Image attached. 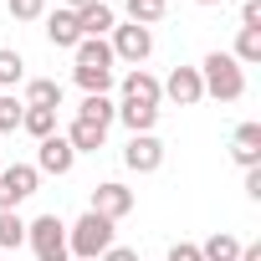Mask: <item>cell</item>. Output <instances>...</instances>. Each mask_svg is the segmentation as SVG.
I'll list each match as a JSON object with an SVG mask.
<instances>
[{
	"label": "cell",
	"instance_id": "cell-14",
	"mask_svg": "<svg viewBox=\"0 0 261 261\" xmlns=\"http://www.w3.org/2000/svg\"><path fill=\"white\" fill-rule=\"evenodd\" d=\"M67 144H72V154H97V149L108 144V128H97V123H87V118H72Z\"/></svg>",
	"mask_w": 261,
	"mask_h": 261
},
{
	"label": "cell",
	"instance_id": "cell-8",
	"mask_svg": "<svg viewBox=\"0 0 261 261\" xmlns=\"http://www.w3.org/2000/svg\"><path fill=\"white\" fill-rule=\"evenodd\" d=\"M159 92H164V102H174V108H195V102H205L200 67H174V72L159 82Z\"/></svg>",
	"mask_w": 261,
	"mask_h": 261
},
{
	"label": "cell",
	"instance_id": "cell-13",
	"mask_svg": "<svg viewBox=\"0 0 261 261\" xmlns=\"http://www.w3.org/2000/svg\"><path fill=\"white\" fill-rule=\"evenodd\" d=\"M72 57H77L72 67H108V72L118 67V62H113V46H108V36H82V41L72 46Z\"/></svg>",
	"mask_w": 261,
	"mask_h": 261
},
{
	"label": "cell",
	"instance_id": "cell-12",
	"mask_svg": "<svg viewBox=\"0 0 261 261\" xmlns=\"http://www.w3.org/2000/svg\"><path fill=\"white\" fill-rule=\"evenodd\" d=\"M41 21H46V41H51V46L72 51V46L82 41V31H77V11H62V6H57V11H46Z\"/></svg>",
	"mask_w": 261,
	"mask_h": 261
},
{
	"label": "cell",
	"instance_id": "cell-27",
	"mask_svg": "<svg viewBox=\"0 0 261 261\" xmlns=\"http://www.w3.org/2000/svg\"><path fill=\"white\" fill-rule=\"evenodd\" d=\"M6 11H11V21H41L46 16V0H6Z\"/></svg>",
	"mask_w": 261,
	"mask_h": 261
},
{
	"label": "cell",
	"instance_id": "cell-1",
	"mask_svg": "<svg viewBox=\"0 0 261 261\" xmlns=\"http://www.w3.org/2000/svg\"><path fill=\"white\" fill-rule=\"evenodd\" d=\"M200 82H205V97H215V102H241L246 97V67L230 51H210L200 62Z\"/></svg>",
	"mask_w": 261,
	"mask_h": 261
},
{
	"label": "cell",
	"instance_id": "cell-18",
	"mask_svg": "<svg viewBox=\"0 0 261 261\" xmlns=\"http://www.w3.org/2000/svg\"><path fill=\"white\" fill-rule=\"evenodd\" d=\"M77 118H87V123L108 128V123H118V102H113L108 92H87V97H82V108H77Z\"/></svg>",
	"mask_w": 261,
	"mask_h": 261
},
{
	"label": "cell",
	"instance_id": "cell-15",
	"mask_svg": "<svg viewBox=\"0 0 261 261\" xmlns=\"http://www.w3.org/2000/svg\"><path fill=\"white\" fill-rule=\"evenodd\" d=\"M113 26H118V11L108 6V0H97V6L77 11V31H82V36H108Z\"/></svg>",
	"mask_w": 261,
	"mask_h": 261
},
{
	"label": "cell",
	"instance_id": "cell-2",
	"mask_svg": "<svg viewBox=\"0 0 261 261\" xmlns=\"http://www.w3.org/2000/svg\"><path fill=\"white\" fill-rule=\"evenodd\" d=\"M113 246V220H102V215H77L72 225H67V251H72V261H97L102 251Z\"/></svg>",
	"mask_w": 261,
	"mask_h": 261
},
{
	"label": "cell",
	"instance_id": "cell-30",
	"mask_svg": "<svg viewBox=\"0 0 261 261\" xmlns=\"http://www.w3.org/2000/svg\"><path fill=\"white\" fill-rule=\"evenodd\" d=\"M97 261H139V251H134V246H118V241H113V246H108Z\"/></svg>",
	"mask_w": 261,
	"mask_h": 261
},
{
	"label": "cell",
	"instance_id": "cell-25",
	"mask_svg": "<svg viewBox=\"0 0 261 261\" xmlns=\"http://www.w3.org/2000/svg\"><path fill=\"white\" fill-rule=\"evenodd\" d=\"M230 57H236L241 67H256V62H261V31H236V46H230Z\"/></svg>",
	"mask_w": 261,
	"mask_h": 261
},
{
	"label": "cell",
	"instance_id": "cell-24",
	"mask_svg": "<svg viewBox=\"0 0 261 261\" xmlns=\"http://www.w3.org/2000/svg\"><path fill=\"white\" fill-rule=\"evenodd\" d=\"M72 82H77L82 97H87V92H108V87H113V72H108V67H72Z\"/></svg>",
	"mask_w": 261,
	"mask_h": 261
},
{
	"label": "cell",
	"instance_id": "cell-33",
	"mask_svg": "<svg viewBox=\"0 0 261 261\" xmlns=\"http://www.w3.org/2000/svg\"><path fill=\"white\" fill-rule=\"evenodd\" d=\"M87 6H97V0H62V11H87Z\"/></svg>",
	"mask_w": 261,
	"mask_h": 261
},
{
	"label": "cell",
	"instance_id": "cell-6",
	"mask_svg": "<svg viewBox=\"0 0 261 261\" xmlns=\"http://www.w3.org/2000/svg\"><path fill=\"white\" fill-rule=\"evenodd\" d=\"M123 164L134 169V174H159V169H164V139H159V134H128Z\"/></svg>",
	"mask_w": 261,
	"mask_h": 261
},
{
	"label": "cell",
	"instance_id": "cell-28",
	"mask_svg": "<svg viewBox=\"0 0 261 261\" xmlns=\"http://www.w3.org/2000/svg\"><path fill=\"white\" fill-rule=\"evenodd\" d=\"M241 31H261V0H241Z\"/></svg>",
	"mask_w": 261,
	"mask_h": 261
},
{
	"label": "cell",
	"instance_id": "cell-16",
	"mask_svg": "<svg viewBox=\"0 0 261 261\" xmlns=\"http://www.w3.org/2000/svg\"><path fill=\"white\" fill-rule=\"evenodd\" d=\"M118 123L128 134H154L159 128V108H144V102H118Z\"/></svg>",
	"mask_w": 261,
	"mask_h": 261
},
{
	"label": "cell",
	"instance_id": "cell-29",
	"mask_svg": "<svg viewBox=\"0 0 261 261\" xmlns=\"http://www.w3.org/2000/svg\"><path fill=\"white\" fill-rule=\"evenodd\" d=\"M164 261H205V256H200V246H195V241H174Z\"/></svg>",
	"mask_w": 261,
	"mask_h": 261
},
{
	"label": "cell",
	"instance_id": "cell-26",
	"mask_svg": "<svg viewBox=\"0 0 261 261\" xmlns=\"http://www.w3.org/2000/svg\"><path fill=\"white\" fill-rule=\"evenodd\" d=\"M21 113H26V102H21L16 92H0V134H16V128H21Z\"/></svg>",
	"mask_w": 261,
	"mask_h": 261
},
{
	"label": "cell",
	"instance_id": "cell-35",
	"mask_svg": "<svg viewBox=\"0 0 261 261\" xmlns=\"http://www.w3.org/2000/svg\"><path fill=\"white\" fill-rule=\"evenodd\" d=\"M0 164H6V159H0Z\"/></svg>",
	"mask_w": 261,
	"mask_h": 261
},
{
	"label": "cell",
	"instance_id": "cell-21",
	"mask_svg": "<svg viewBox=\"0 0 261 261\" xmlns=\"http://www.w3.org/2000/svg\"><path fill=\"white\" fill-rule=\"evenodd\" d=\"M21 128H26L36 144L51 139V134H57V108H26V113H21Z\"/></svg>",
	"mask_w": 261,
	"mask_h": 261
},
{
	"label": "cell",
	"instance_id": "cell-22",
	"mask_svg": "<svg viewBox=\"0 0 261 261\" xmlns=\"http://www.w3.org/2000/svg\"><path fill=\"white\" fill-rule=\"evenodd\" d=\"M21 82H26V57L11 51V46H0V92H11Z\"/></svg>",
	"mask_w": 261,
	"mask_h": 261
},
{
	"label": "cell",
	"instance_id": "cell-34",
	"mask_svg": "<svg viewBox=\"0 0 261 261\" xmlns=\"http://www.w3.org/2000/svg\"><path fill=\"white\" fill-rule=\"evenodd\" d=\"M195 6H220V0H195Z\"/></svg>",
	"mask_w": 261,
	"mask_h": 261
},
{
	"label": "cell",
	"instance_id": "cell-17",
	"mask_svg": "<svg viewBox=\"0 0 261 261\" xmlns=\"http://www.w3.org/2000/svg\"><path fill=\"white\" fill-rule=\"evenodd\" d=\"M21 102H26V108H62V82H57V77H31Z\"/></svg>",
	"mask_w": 261,
	"mask_h": 261
},
{
	"label": "cell",
	"instance_id": "cell-3",
	"mask_svg": "<svg viewBox=\"0 0 261 261\" xmlns=\"http://www.w3.org/2000/svg\"><path fill=\"white\" fill-rule=\"evenodd\" d=\"M26 246H31L36 261H72V251H67V220H57V215L26 220Z\"/></svg>",
	"mask_w": 261,
	"mask_h": 261
},
{
	"label": "cell",
	"instance_id": "cell-19",
	"mask_svg": "<svg viewBox=\"0 0 261 261\" xmlns=\"http://www.w3.org/2000/svg\"><path fill=\"white\" fill-rule=\"evenodd\" d=\"M241 246H246L241 236H230V230H215L210 241H200V256H205V261H236V256H241Z\"/></svg>",
	"mask_w": 261,
	"mask_h": 261
},
{
	"label": "cell",
	"instance_id": "cell-5",
	"mask_svg": "<svg viewBox=\"0 0 261 261\" xmlns=\"http://www.w3.org/2000/svg\"><path fill=\"white\" fill-rule=\"evenodd\" d=\"M41 190L36 164H0V210H16Z\"/></svg>",
	"mask_w": 261,
	"mask_h": 261
},
{
	"label": "cell",
	"instance_id": "cell-32",
	"mask_svg": "<svg viewBox=\"0 0 261 261\" xmlns=\"http://www.w3.org/2000/svg\"><path fill=\"white\" fill-rule=\"evenodd\" d=\"M236 261H261V246H241V256Z\"/></svg>",
	"mask_w": 261,
	"mask_h": 261
},
{
	"label": "cell",
	"instance_id": "cell-7",
	"mask_svg": "<svg viewBox=\"0 0 261 261\" xmlns=\"http://www.w3.org/2000/svg\"><path fill=\"white\" fill-rule=\"evenodd\" d=\"M134 205H139V200H134V190H128V185H123V179H102V185H97V190H92V205H87V210H92V215H102V220H113V225H118V220H123V215H134Z\"/></svg>",
	"mask_w": 261,
	"mask_h": 261
},
{
	"label": "cell",
	"instance_id": "cell-4",
	"mask_svg": "<svg viewBox=\"0 0 261 261\" xmlns=\"http://www.w3.org/2000/svg\"><path fill=\"white\" fill-rule=\"evenodd\" d=\"M108 46H113V62H128V67H144L154 57V31L149 26H134V21H118L108 31Z\"/></svg>",
	"mask_w": 261,
	"mask_h": 261
},
{
	"label": "cell",
	"instance_id": "cell-11",
	"mask_svg": "<svg viewBox=\"0 0 261 261\" xmlns=\"http://www.w3.org/2000/svg\"><path fill=\"white\" fill-rule=\"evenodd\" d=\"M230 159L241 169H261V123H241L230 134Z\"/></svg>",
	"mask_w": 261,
	"mask_h": 261
},
{
	"label": "cell",
	"instance_id": "cell-20",
	"mask_svg": "<svg viewBox=\"0 0 261 261\" xmlns=\"http://www.w3.org/2000/svg\"><path fill=\"white\" fill-rule=\"evenodd\" d=\"M123 11H128V21L134 26H159L164 21V11H169V0H123Z\"/></svg>",
	"mask_w": 261,
	"mask_h": 261
},
{
	"label": "cell",
	"instance_id": "cell-10",
	"mask_svg": "<svg viewBox=\"0 0 261 261\" xmlns=\"http://www.w3.org/2000/svg\"><path fill=\"white\" fill-rule=\"evenodd\" d=\"M72 164H77V154H72V144H67V134H51V139H41L36 144V174H72Z\"/></svg>",
	"mask_w": 261,
	"mask_h": 261
},
{
	"label": "cell",
	"instance_id": "cell-9",
	"mask_svg": "<svg viewBox=\"0 0 261 261\" xmlns=\"http://www.w3.org/2000/svg\"><path fill=\"white\" fill-rule=\"evenodd\" d=\"M118 102H144V108H159L164 92H159V77L144 72V67H128L123 82H118Z\"/></svg>",
	"mask_w": 261,
	"mask_h": 261
},
{
	"label": "cell",
	"instance_id": "cell-31",
	"mask_svg": "<svg viewBox=\"0 0 261 261\" xmlns=\"http://www.w3.org/2000/svg\"><path fill=\"white\" fill-rule=\"evenodd\" d=\"M246 200H261V169H246Z\"/></svg>",
	"mask_w": 261,
	"mask_h": 261
},
{
	"label": "cell",
	"instance_id": "cell-23",
	"mask_svg": "<svg viewBox=\"0 0 261 261\" xmlns=\"http://www.w3.org/2000/svg\"><path fill=\"white\" fill-rule=\"evenodd\" d=\"M26 246V220L21 210H0V251H21Z\"/></svg>",
	"mask_w": 261,
	"mask_h": 261
}]
</instances>
